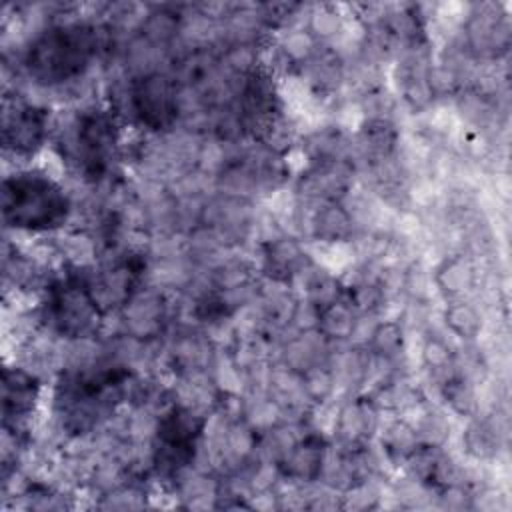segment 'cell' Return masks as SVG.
I'll return each instance as SVG.
<instances>
[{
    "mask_svg": "<svg viewBox=\"0 0 512 512\" xmlns=\"http://www.w3.org/2000/svg\"><path fill=\"white\" fill-rule=\"evenodd\" d=\"M102 46L106 40L92 24H52L32 36L22 66L32 82L56 88L80 80Z\"/></svg>",
    "mask_w": 512,
    "mask_h": 512,
    "instance_id": "1",
    "label": "cell"
},
{
    "mask_svg": "<svg viewBox=\"0 0 512 512\" xmlns=\"http://www.w3.org/2000/svg\"><path fill=\"white\" fill-rule=\"evenodd\" d=\"M72 214L66 190L40 170H20L2 182V220L20 232H52Z\"/></svg>",
    "mask_w": 512,
    "mask_h": 512,
    "instance_id": "2",
    "label": "cell"
},
{
    "mask_svg": "<svg viewBox=\"0 0 512 512\" xmlns=\"http://www.w3.org/2000/svg\"><path fill=\"white\" fill-rule=\"evenodd\" d=\"M56 144L66 160L86 182L104 180L120 148L118 124L106 108H84L56 130Z\"/></svg>",
    "mask_w": 512,
    "mask_h": 512,
    "instance_id": "3",
    "label": "cell"
},
{
    "mask_svg": "<svg viewBox=\"0 0 512 512\" xmlns=\"http://www.w3.org/2000/svg\"><path fill=\"white\" fill-rule=\"evenodd\" d=\"M54 278L44 288V300L38 310L40 324L64 340H82L96 336L102 310L90 294L84 268H72Z\"/></svg>",
    "mask_w": 512,
    "mask_h": 512,
    "instance_id": "4",
    "label": "cell"
},
{
    "mask_svg": "<svg viewBox=\"0 0 512 512\" xmlns=\"http://www.w3.org/2000/svg\"><path fill=\"white\" fill-rule=\"evenodd\" d=\"M128 102L134 118L154 132L170 130L180 116V88L160 70L132 78Z\"/></svg>",
    "mask_w": 512,
    "mask_h": 512,
    "instance_id": "5",
    "label": "cell"
},
{
    "mask_svg": "<svg viewBox=\"0 0 512 512\" xmlns=\"http://www.w3.org/2000/svg\"><path fill=\"white\" fill-rule=\"evenodd\" d=\"M50 134L48 110L24 100L16 90L2 96V144L14 158L34 156Z\"/></svg>",
    "mask_w": 512,
    "mask_h": 512,
    "instance_id": "6",
    "label": "cell"
},
{
    "mask_svg": "<svg viewBox=\"0 0 512 512\" xmlns=\"http://www.w3.org/2000/svg\"><path fill=\"white\" fill-rule=\"evenodd\" d=\"M40 396V378L24 366L2 370V422L4 430L26 434V424L34 414Z\"/></svg>",
    "mask_w": 512,
    "mask_h": 512,
    "instance_id": "7",
    "label": "cell"
},
{
    "mask_svg": "<svg viewBox=\"0 0 512 512\" xmlns=\"http://www.w3.org/2000/svg\"><path fill=\"white\" fill-rule=\"evenodd\" d=\"M118 312L124 334L142 342L160 336L168 322V304L156 286H138Z\"/></svg>",
    "mask_w": 512,
    "mask_h": 512,
    "instance_id": "8",
    "label": "cell"
},
{
    "mask_svg": "<svg viewBox=\"0 0 512 512\" xmlns=\"http://www.w3.org/2000/svg\"><path fill=\"white\" fill-rule=\"evenodd\" d=\"M350 184V166L346 160L336 158H318L302 174L298 182V194L306 204L320 206L328 202H340L348 192Z\"/></svg>",
    "mask_w": 512,
    "mask_h": 512,
    "instance_id": "9",
    "label": "cell"
},
{
    "mask_svg": "<svg viewBox=\"0 0 512 512\" xmlns=\"http://www.w3.org/2000/svg\"><path fill=\"white\" fill-rule=\"evenodd\" d=\"M308 266V256L298 240L282 234L264 240L262 270L272 282L286 284L304 274Z\"/></svg>",
    "mask_w": 512,
    "mask_h": 512,
    "instance_id": "10",
    "label": "cell"
},
{
    "mask_svg": "<svg viewBox=\"0 0 512 512\" xmlns=\"http://www.w3.org/2000/svg\"><path fill=\"white\" fill-rule=\"evenodd\" d=\"M326 442L320 432H308L298 436L290 450L278 460V470L286 480L294 482H316L320 478Z\"/></svg>",
    "mask_w": 512,
    "mask_h": 512,
    "instance_id": "11",
    "label": "cell"
},
{
    "mask_svg": "<svg viewBox=\"0 0 512 512\" xmlns=\"http://www.w3.org/2000/svg\"><path fill=\"white\" fill-rule=\"evenodd\" d=\"M378 422V406L374 400L370 396L354 398L338 410L334 432L338 434L344 448H358L364 446L376 432Z\"/></svg>",
    "mask_w": 512,
    "mask_h": 512,
    "instance_id": "12",
    "label": "cell"
},
{
    "mask_svg": "<svg viewBox=\"0 0 512 512\" xmlns=\"http://www.w3.org/2000/svg\"><path fill=\"white\" fill-rule=\"evenodd\" d=\"M468 48L478 56H498L510 44V26L504 16L492 10L472 14L466 24Z\"/></svg>",
    "mask_w": 512,
    "mask_h": 512,
    "instance_id": "13",
    "label": "cell"
},
{
    "mask_svg": "<svg viewBox=\"0 0 512 512\" xmlns=\"http://www.w3.org/2000/svg\"><path fill=\"white\" fill-rule=\"evenodd\" d=\"M308 226L320 242H344L354 232V218L342 202H328L312 208Z\"/></svg>",
    "mask_w": 512,
    "mask_h": 512,
    "instance_id": "14",
    "label": "cell"
},
{
    "mask_svg": "<svg viewBox=\"0 0 512 512\" xmlns=\"http://www.w3.org/2000/svg\"><path fill=\"white\" fill-rule=\"evenodd\" d=\"M360 322L358 310L344 294L336 302L318 310L316 330L326 340H352L356 334V326Z\"/></svg>",
    "mask_w": 512,
    "mask_h": 512,
    "instance_id": "15",
    "label": "cell"
},
{
    "mask_svg": "<svg viewBox=\"0 0 512 512\" xmlns=\"http://www.w3.org/2000/svg\"><path fill=\"white\" fill-rule=\"evenodd\" d=\"M436 288L452 300L462 298L474 286V266L464 254L446 258L434 272Z\"/></svg>",
    "mask_w": 512,
    "mask_h": 512,
    "instance_id": "16",
    "label": "cell"
},
{
    "mask_svg": "<svg viewBox=\"0 0 512 512\" xmlns=\"http://www.w3.org/2000/svg\"><path fill=\"white\" fill-rule=\"evenodd\" d=\"M446 326L464 340H474L482 330V316L480 312L460 298H456L444 312Z\"/></svg>",
    "mask_w": 512,
    "mask_h": 512,
    "instance_id": "17",
    "label": "cell"
},
{
    "mask_svg": "<svg viewBox=\"0 0 512 512\" xmlns=\"http://www.w3.org/2000/svg\"><path fill=\"white\" fill-rule=\"evenodd\" d=\"M366 346L372 354L394 360L402 352V346H404L402 324L396 320H386V322L376 324L368 336Z\"/></svg>",
    "mask_w": 512,
    "mask_h": 512,
    "instance_id": "18",
    "label": "cell"
},
{
    "mask_svg": "<svg viewBox=\"0 0 512 512\" xmlns=\"http://www.w3.org/2000/svg\"><path fill=\"white\" fill-rule=\"evenodd\" d=\"M300 384H302V390H304L308 402L322 404L332 396V392L336 388V378H334V372L330 370V366L326 362H322V364H316V366L304 370L300 374Z\"/></svg>",
    "mask_w": 512,
    "mask_h": 512,
    "instance_id": "19",
    "label": "cell"
},
{
    "mask_svg": "<svg viewBox=\"0 0 512 512\" xmlns=\"http://www.w3.org/2000/svg\"><path fill=\"white\" fill-rule=\"evenodd\" d=\"M442 394L446 398V402L452 406V410H456L458 414H470L476 406V396H474V388L468 382V378L460 372H450L444 382H442Z\"/></svg>",
    "mask_w": 512,
    "mask_h": 512,
    "instance_id": "20",
    "label": "cell"
},
{
    "mask_svg": "<svg viewBox=\"0 0 512 512\" xmlns=\"http://www.w3.org/2000/svg\"><path fill=\"white\" fill-rule=\"evenodd\" d=\"M420 444L414 428L408 422H396L392 424L384 436H382V446L384 452L392 458V460H406L412 450Z\"/></svg>",
    "mask_w": 512,
    "mask_h": 512,
    "instance_id": "21",
    "label": "cell"
},
{
    "mask_svg": "<svg viewBox=\"0 0 512 512\" xmlns=\"http://www.w3.org/2000/svg\"><path fill=\"white\" fill-rule=\"evenodd\" d=\"M462 442L466 446V452L478 460H486L496 454V432L486 422L476 420L468 424Z\"/></svg>",
    "mask_w": 512,
    "mask_h": 512,
    "instance_id": "22",
    "label": "cell"
},
{
    "mask_svg": "<svg viewBox=\"0 0 512 512\" xmlns=\"http://www.w3.org/2000/svg\"><path fill=\"white\" fill-rule=\"evenodd\" d=\"M422 360L424 364L436 372V374H444V378L452 372L454 368V356L452 350L448 348V344L436 336L428 338L424 348H422Z\"/></svg>",
    "mask_w": 512,
    "mask_h": 512,
    "instance_id": "23",
    "label": "cell"
},
{
    "mask_svg": "<svg viewBox=\"0 0 512 512\" xmlns=\"http://www.w3.org/2000/svg\"><path fill=\"white\" fill-rule=\"evenodd\" d=\"M308 30L310 34L318 40V38H330L340 30V16L334 8L330 6H320L310 14V22H308Z\"/></svg>",
    "mask_w": 512,
    "mask_h": 512,
    "instance_id": "24",
    "label": "cell"
}]
</instances>
